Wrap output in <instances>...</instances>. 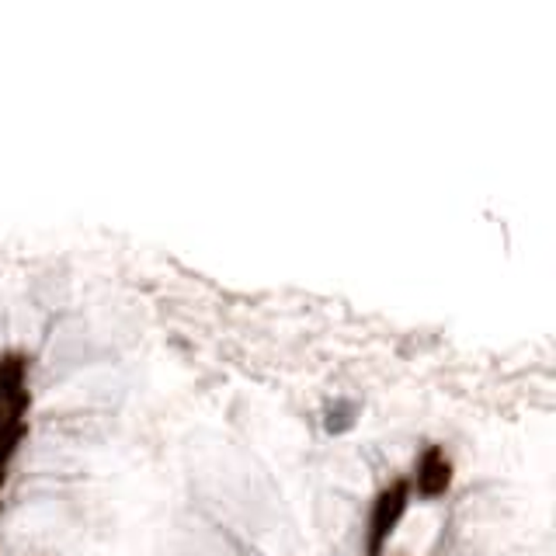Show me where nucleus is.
<instances>
[{"mask_svg": "<svg viewBox=\"0 0 556 556\" xmlns=\"http://www.w3.org/2000/svg\"><path fill=\"white\" fill-rule=\"evenodd\" d=\"M410 483L407 480H393L390 487H383L372 501L369 511V529H366V556H383V550L390 546L393 532L400 529L407 507H410Z\"/></svg>", "mask_w": 556, "mask_h": 556, "instance_id": "nucleus-1", "label": "nucleus"}, {"mask_svg": "<svg viewBox=\"0 0 556 556\" xmlns=\"http://www.w3.org/2000/svg\"><path fill=\"white\" fill-rule=\"evenodd\" d=\"M452 477H455V470H452V459L446 455V449H442V446H428V449L421 452V459H418V466H414V480H407V483H410V490H418L421 498L438 501V498L449 494Z\"/></svg>", "mask_w": 556, "mask_h": 556, "instance_id": "nucleus-2", "label": "nucleus"}, {"mask_svg": "<svg viewBox=\"0 0 556 556\" xmlns=\"http://www.w3.org/2000/svg\"><path fill=\"white\" fill-rule=\"evenodd\" d=\"M0 407L7 410H28V355L22 351H4L0 355Z\"/></svg>", "mask_w": 556, "mask_h": 556, "instance_id": "nucleus-3", "label": "nucleus"}]
</instances>
